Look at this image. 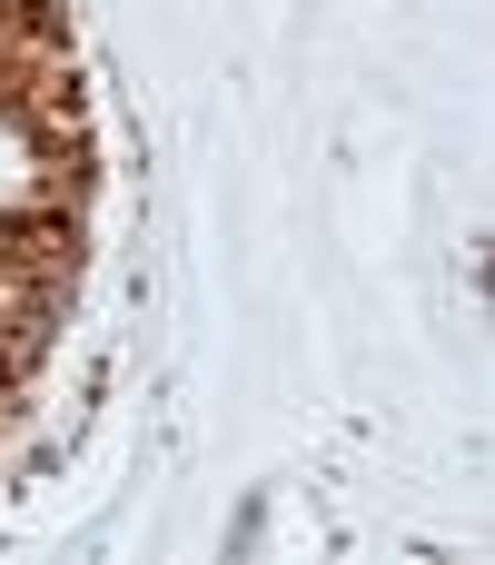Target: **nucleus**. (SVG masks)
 <instances>
[{"mask_svg":"<svg viewBox=\"0 0 495 565\" xmlns=\"http://www.w3.org/2000/svg\"><path fill=\"white\" fill-rule=\"evenodd\" d=\"M0 189H10V139H0Z\"/></svg>","mask_w":495,"mask_h":565,"instance_id":"obj_1","label":"nucleus"}]
</instances>
